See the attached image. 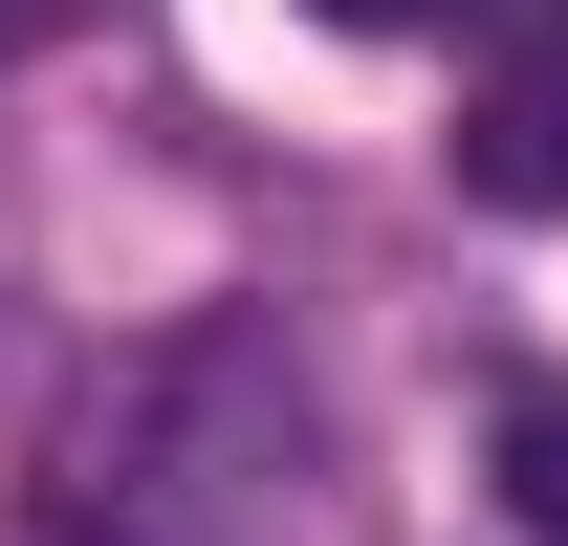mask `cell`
Masks as SVG:
<instances>
[{"mask_svg":"<svg viewBox=\"0 0 568 546\" xmlns=\"http://www.w3.org/2000/svg\"><path fill=\"white\" fill-rule=\"evenodd\" d=\"M175 546H306V394H284L263 328H197L175 350Z\"/></svg>","mask_w":568,"mask_h":546,"instance_id":"cell-1","label":"cell"},{"mask_svg":"<svg viewBox=\"0 0 568 546\" xmlns=\"http://www.w3.org/2000/svg\"><path fill=\"white\" fill-rule=\"evenodd\" d=\"M459 198L481 219H568V67H503L459 110Z\"/></svg>","mask_w":568,"mask_h":546,"instance_id":"cell-2","label":"cell"},{"mask_svg":"<svg viewBox=\"0 0 568 546\" xmlns=\"http://www.w3.org/2000/svg\"><path fill=\"white\" fill-rule=\"evenodd\" d=\"M503 503L568 546V394H525V415H503Z\"/></svg>","mask_w":568,"mask_h":546,"instance_id":"cell-3","label":"cell"},{"mask_svg":"<svg viewBox=\"0 0 568 546\" xmlns=\"http://www.w3.org/2000/svg\"><path fill=\"white\" fill-rule=\"evenodd\" d=\"M0 546H88V525H67V503H0Z\"/></svg>","mask_w":568,"mask_h":546,"instance_id":"cell-4","label":"cell"},{"mask_svg":"<svg viewBox=\"0 0 568 546\" xmlns=\"http://www.w3.org/2000/svg\"><path fill=\"white\" fill-rule=\"evenodd\" d=\"M306 22H437V0H306Z\"/></svg>","mask_w":568,"mask_h":546,"instance_id":"cell-5","label":"cell"}]
</instances>
